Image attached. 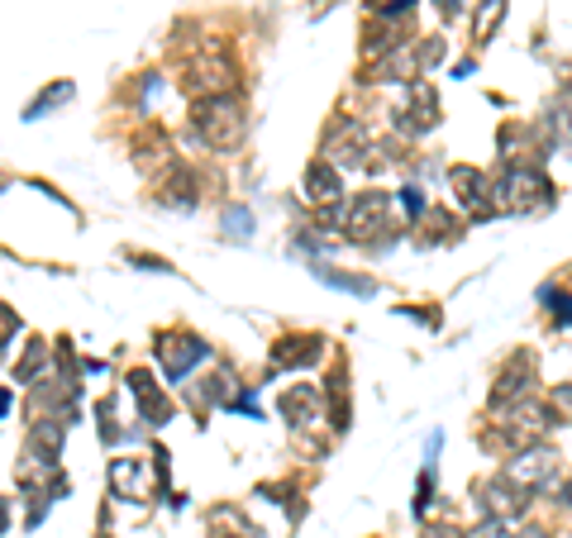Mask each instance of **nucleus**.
Wrapping results in <instances>:
<instances>
[{
	"mask_svg": "<svg viewBox=\"0 0 572 538\" xmlns=\"http://www.w3.org/2000/svg\"><path fill=\"white\" fill-rule=\"evenodd\" d=\"M191 129L210 153H239L243 139H249V110H243L239 91L234 96H196Z\"/></svg>",
	"mask_w": 572,
	"mask_h": 538,
	"instance_id": "nucleus-1",
	"label": "nucleus"
},
{
	"mask_svg": "<svg viewBox=\"0 0 572 538\" xmlns=\"http://www.w3.org/2000/svg\"><path fill=\"white\" fill-rule=\"evenodd\" d=\"M486 196H496L492 200V215H529V210H543V206H553V186L549 177H543L539 167H525V163H510V167H501V177L486 186Z\"/></svg>",
	"mask_w": 572,
	"mask_h": 538,
	"instance_id": "nucleus-2",
	"label": "nucleus"
},
{
	"mask_svg": "<svg viewBox=\"0 0 572 538\" xmlns=\"http://www.w3.org/2000/svg\"><path fill=\"white\" fill-rule=\"evenodd\" d=\"M186 86L200 96H234V86H239L234 57H229L220 43H206V48L186 63Z\"/></svg>",
	"mask_w": 572,
	"mask_h": 538,
	"instance_id": "nucleus-3",
	"label": "nucleus"
},
{
	"mask_svg": "<svg viewBox=\"0 0 572 538\" xmlns=\"http://www.w3.org/2000/svg\"><path fill=\"white\" fill-rule=\"evenodd\" d=\"M339 224L353 243H367V239L386 234V224H392V196L386 191L349 196V206H339Z\"/></svg>",
	"mask_w": 572,
	"mask_h": 538,
	"instance_id": "nucleus-4",
	"label": "nucleus"
},
{
	"mask_svg": "<svg viewBox=\"0 0 572 538\" xmlns=\"http://www.w3.org/2000/svg\"><path fill=\"white\" fill-rule=\"evenodd\" d=\"M501 476H510V482L520 491H529V496H535V491H549L558 482V453H553V448H539V443L520 448V453L506 462V472H501Z\"/></svg>",
	"mask_w": 572,
	"mask_h": 538,
	"instance_id": "nucleus-5",
	"label": "nucleus"
},
{
	"mask_svg": "<svg viewBox=\"0 0 572 538\" xmlns=\"http://www.w3.org/2000/svg\"><path fill=\"white\" fill-rule=\"evenodd\" d=\"M472 496L482 501V519H501V525H510V519H520L529 510V491H520L510 476L477 482V486H472Z\"/></svg>",
	"mask_w": 572,
	"mask_h": 538,
	"instance_id": "nucleus-6",
	"label": "nucleus"
},
{
	"mask_svg": "<svg viewBox=\"0 0 572 538\" xmlns=\"http://www.w3.org/2000/svg\"><path fill=\"white\" fill-rule=\"evenodd\" d=\"M206 358H210V348H206V339H196V333H163V339H157V362H163V376L172 386H177L191 367H200Z\"/></svg>",
	"mask_w": 572,
	"mask_h": 538,
	"instance_id": "nucleus-7",
	"label": "nucleus"
},
{
	"mask_svg": "<svg viewBox=\"0 0 572 538\" xmlns=\"http://www.w3.org/2000/svg\"><path fill=\"white\" fill-rule=\"evenodd\" d=\"M539 386V367H535V353H515L506 362V372L496 376V391H492V405L496 410H510V405L529 400V391Z\"/></svg>",
	"mask_w": 572,
	"mask_h": 538,
	"instance_id": "nucleus-8",
	"label": "nucleus"
},
{
	"mask_svg": "<svg viewBox=\"0 0 572 538\" xmlns=\"http://www.w3.org/2000/svg\"><path fill=\"white\" fill-rule=\"evenodd\" d=\"M367 157V129L358 120H339L334 129L324 134V163L343 172V167H363Z\"/></svg>",
	"mask_w": 572,
	"mask_h": 538,
	"instance_id": "nucleus-9",
	"label": "nucleus"
},
{
	"mask_svg": "<svg viewBox=\"0 0 572 538\" xmlns=\"http://www.w3.org/2000/svg\"><path fill=\"white\" fill-rule=\"evenodd\" d=\"M406 100H410V106H406V110H396V129H400L406 139L429 134V129L439 124V96H435V86L415 77V81H410V91H406Z\"/></svg>",
	"mask_w": 572,
	"mask_h": 538,
	"instance_id": "nucleus-10",
	"label": "nucleus"
},
{
	"mask_svg": "<svg viewBox=\"0 0 572 538\" xmlns=\"http://www.w3.org/2000/svg\"><path fill=\"white\" fill-rule=\"evenodd\" d=\"M129 396H134V405H139V419L143 425H167V415H172V400L157 391V382H153V372L148 367H134L129 372Z\"/></svg>",
	"mask_w": 572,
	"mask_h": 538,
	"instance_id": "nucleus-11",
	"label": "nucleus"
},
{
	"mask_svg": "<svg viewBox=\"0 0 572 538\" xmlns=\"http://www.w3.org/2000/svg\"><path fill=\"white\" fill-rule=\"evenodd\" d=\"M300 191H306L310 206H339V196H343V177L324 163V157H315V163L306 167V182H300Z\"/></svg>",
	"mask_w": 572,
	"mask_h": 538,
	"instance_id": "nucleus-12",
	"label": "nucleus"
},
{
	"mask_svg": "<svg viewBox=\"0 0 572 538\" xmlns=\"http://www.w3.org/2000/svg\"><path fill=\"white\" fill-rule=\"evenodd\" d=\"M320 358H324L320 333H286V339L277 343V353H272L277 367H310V362H320Z\"/></svg>",
	"mask_w": 572,
	"mask_h": 538,
	"instance_id": "nucleus-13",
	"label": "nucleus"
},
{
	"mask_svg": "<svg viewBox=\"0 0 572 538\" xmlns=\"http://www.w3.org/2000/svg\"><path fill=\"white\" fill-rule=\"evenodd\" d=\"M449 182H453L458 200H463V206L477 215V220H486V215H492V200H486V177H482L477 167H453Z\"/></svg>",
	"mask_w": 572,
	"mask_h": 538,
	"instance_id": "nucleus-14",
	"label": "nucleus"
},
{
	"mask_svg": "<svg viewBox=\"0 0 572 538\" xmlns=\"http://www.w3.org/2000/svg\"><path fill=\"white\" fill-rule=\"evenodd\" d=\"M315 415H320V391L315 386H286L282 391V419L286 425H296V429H306V425H315Z\"/></svg>",
	"mask_w": 572,
	"mask_h": 538,
	"instance_id": "nucleus-15",
	"label": "nucleus"
},
{
	"mask_svg": "<svg viewBox=\"0 0 572 538\" xmlns=\"http://www.w3.org/2000/svg\"><path fill=\"white\" fill-rule=\"evenodd\" d=\"M200 391V405H215V410H234V400H239V382H234V372H210V376H200L196 382Z\"/></svg>",
	"mask_w": 572,
	"mask_h": 538,
	"instance_id": "nucleus-16",
	"label": "nucleus"
},
{
	"mask_svg": "<svg viewBox=\"0 0 572 538\" xmlns=\"http://www.w3.org/2000/svg\"><path fill=\"white\" fill-rule=\"evenodd\" d=\"M48 362H53V348L43 343V339H29V343H24V358L14 362V382H20V386H34L38 372L48 367Z\"/></svg>",
	"mask_w": 572,
	"mask_h": 538,
	"instance_id": "nucleus-17",
	"label": "nucleus"
},
{
	"mask_svg": "<svg viewBox=\"0 0 572 538\" xmlns=\"http://www.w3.org/2000/svg\"><path fill=\"white\" fill-rule=\"evenodd\" d=\"M324 396H329V425H334L339 433L349 429V382H343V367H334V376H329V386H324Z\"/></svg>",
	"mask_w": 572,
	"mask_h": 538,
	"instance_id": "nucleus-18",
	"label": "nucleus"
},
{
	"mask_svg": "<svg viewBox=\"0 0 572 538\" xmlns=\"http://www.w3.org/2000/svg\"><path fill=\"white\" fill-rule=\"evenodd\" d=\"M139 476H143V468H139L134 458H120V462H110V486H114V496L134 501V491H139Z\"/></svg>",
	"mask_w": 572,
	"mask_h": 538,
	"instance_id": "nucleus-19",
	"label": "nucleus"
},
{
	"mask_svg": "<svg viewBox=\"0 0 572 538\" xmlns=\"http://www.w3.org/2000/svg\"><path fill=\"white\" fill-rule=\"evenodd\" d=\"M315 276H320L324 286L349 290V296H372V290H377V282H367V276H349V272H339V267H320Z\"/></svg>",
	"mask_w": 572,
	"mask_h": 538,
	"instance_id": "nucleus-20",
	"label": "nucleus"
},
{
	"mask_svg": "<svg viewBox=\"0 0 572 538\" xmlns=\"http://www.w3.org/2000/svg\"><path fill=\"white\" fill-rule=\"evenodd\" d=\"M72 100V81H63V86H48V91H43L34 106L24 110V120H43V110H53V106H67Z\"/></svg>",
	"mask_w": 572,
	"mask_h": 538,
	"instance_id": "nucleus-21",
	"label": "nucleus"
},
{
	"mask_svg": "<svg viewBox=\"0 0 572 538\" xmlns=\"http://www.w3.org/2000/svg\"><path fill=\"white\" fill-rule=\"evenodd\" d=\"M539 300L549 305V315L558 319V325H572V296H568V290H558V286H543V290H539Z\"/></svg>",
	"mask_w": 572,
	"mask_h": 538,
	"instance_id": "nucleus-22",
	"label": "nucleus"
},
{
	"mask_svg": "<svg viewBox=\"0 0 572 538\" xmlns=\"http://www.w3.org/2000/svg\"><path fill=\"white\" fill-rule=\"evenodd\" d=\"M367 10L377 14V20H410L415 0H367Z\"/></svg>",
	"mask_w": 572,
	"mask_h": 538,
	"instance_id": "nucleus-23",
	"label": "nucleus"
},
{
	"mask_svg": "<svg viewBox=\"0 0 572 538\" xmlns=\"http://www.w3.org/2000/svg\"><path fill=\"white\" fill-rule=\"evenodd\" d=\"M224 229H229V239H249L253 234V215L249 210H229L224 215Z\"/></svg>",
	"mask_w": 572,
	"mask_h": 538,
	"instance_id": "nucleus-24",
	"label": "nucleus"
},
{
	"mask_svg": "<svg viewBox=\"0 0 572 538\" xmlns=\"http://www.w3.org/2000/svg\"><path fill=\"white\" fill-rule=\"evenodd\" d=\"M435 63H443V39H425L420 57H415V72H429Z\"/></svg>",
	"mask_w": 572,
	"mask_h": 538,
	"instance_id": "nucleus-25",
	"label": "nucleus"
},
{
	"mask_svg": "<svg viewBox=\"0 0 572 538\" xmlns=\"http://www.w3.org/2000/svg\"><path fill=\"white\" fill-rule=\"evenodd\" d=\"M549 415H553V425H558V419H572V386H553Z\"/></svg>",
	"mask_w": 572,
	"mask_h": 538,
	"instance_id": "nucleus-26",
	"label": "nucleus"
},
{
	"mask_svg": "<svg viewBox=\"0 0 572 538\" xmlns=\"http://www.w3.org/2000/svg\"><path fill=\"white\" fill-rule=\"evenodd\" d=\"M20 333V315L10 310V305H0V353H6V343Z\"/></svg>",
	"mask_w": 572,
	"mask_h": 538,
	"instance_id": "nucleus-27",
	"label": "nucleus"
},
{
	"mask_svg": "<svg viewBox=\"0 0 572 538\" xmlns=\"http://www.w3.org/2000/svg\"><path fill=\"white\" fill-rule=\"evenodd\" d=\"M468 538H515V534H510V525H501V519H482Z\"/></svg>",
	"mask_w": 572,
	"mask_h": 538,
	"instance_id": "nucleus-28",
	"label": "nucleus"
},
{
	"mask_svg": "<svg viewBox=\"0 0 572 538\" xmlns=\"http://www.w3.org/2000/svg\"><path fill=\"white\" fill-rule=\"evenodd\" d=\"M429 496H435V472H425V476H420V501H415V515H425V510H429Z\"/></svg>",
	"mask_w": 572,
	"mask_h": 538,
	"instance_id": "nucleus-29",
	"label": "nucleus"
},
{
	"mask_svg": "<svg viewBox=\"0 0 572 538\" xmlns=\"http://www.w3.org/2000/svg\"><path fill=\"white\" fill-rule=\"evenodd\" d=\"M400 196H406V210H410V215H420V210H425V200H420V191H415V186H406Z\"/></svg>",
	"mask_w": 572,
	"mask_h": 538,
	"instance_id": "nucleus-30",
	"label": "nucleus"
},
{
	"mask_svg": "<svg viewBox=\"0 0 572 538\" xmlns=\"http://www.w3.org/2000/svg\"><path fill=\"white\" fill-rule=\"evenodd\" d=\"M425 538H463V534L449 529V525H439V529H425Z\"/></svg>",
	"mask_w": 572,
	"mask_h": 538,
	"instance_id": "nucleus-31",
	"label": "nucleus"
},
{
	"mask_svg": "<svg viewBox=\"0 0 572 538\" xmlns=\"http://www.w3.org/2000/svg\"><path fill=\"white\" fill-rule=\"evenodd\" d=\"M10 405H14V391H6V386H0V419L10 415Z\"/></svg>",
	"mask_w": 572,
	"mask_h": 538,
	"instance_id": "nucleus-32",
	"label": "nucleus"
},
{
	"mask_svg": "<svg viewBox=\"0 0 572 538\" xmlns=\"http://www.w3.org/2000/svg\"><path fill=\"white\" fill-rule=\"evenodd\" d=\"M10 534V501H0V538Z\"/></svg>",
	"mask_w": 572,
	"mask_h": 538,
	"instance_id": "nucleus-33",
	"label": "nucleus"
},
{
	"mask_svg": "<svg viewBox=\"0 0 572 538\" xmlns=\"http://www.w3.org/2000/svg\"><path fill=\"white\" fill-rule=\"evenodd\" d=\"M558 501H563V505H572V476H568L563 486H558Z\"/></svg>",
	"mask_w": 572,
	"mask_h": 538,
	"instance_id": "nucleus-34",
	"label": "nucleus"
},
{
	"mask_svg": "<svg viewBox=\"0 0 572 538\" xmlns=\"http://www.w3.org/2000/svg\"><path fill=\"white\" fill-rule=\"evenodd\" d=\"M515 538H549V534H543V529H525V534H515Z\"/></svg>",
	"mask_w": 572,
	"mask_h": 538,
	"instance_id": "nucleus-35",
	"label": "nucleus"
}]
</instances>
